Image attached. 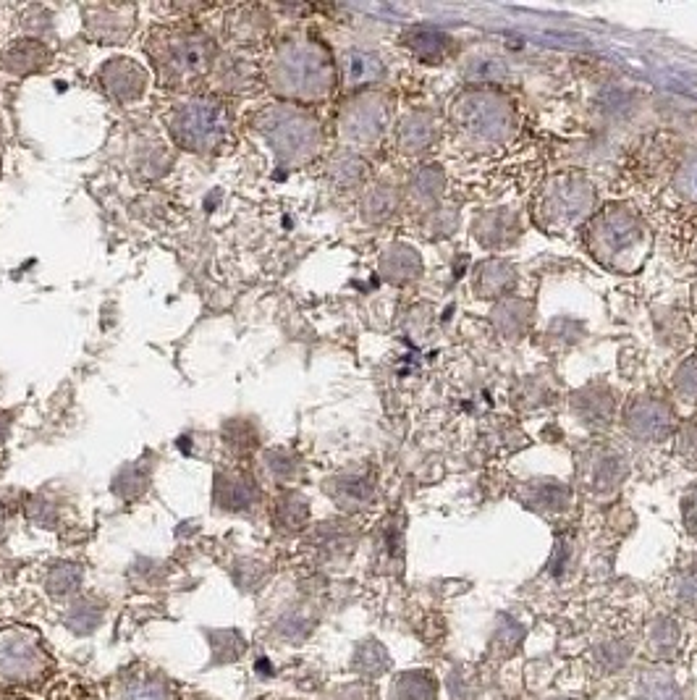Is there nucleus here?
I'll return each instance as SVG.
<instances>
[{"instance_id":"nucleus-10","label":"nucleus","mask_w":697,"mask_h":700,"mask_svg":"<svg viewBox=\"0 0 697 700\" xmlns=\"http://www.w3.org/2000/svg\"><path fill=\"white\" fill-rule=\"evenodd\" d=\"M346 132L354 134L357 139H373L380 132V116L373 108H362V111L352 113L346 121Z\"/></svg>"},{"instance_id":"nucleus-4","label":"nucleus","mask_w":697,"mask_h":700,"mask_svg":"<svg viewBox=\"0 0 697 700\" xmlns=\"http://www.w3.org/2000/svg\"><path fill=\"white\" fill-rule=\"evenodd\" d=\"M265 134H268L270 145L276 147V153L281 158L297 160L302 155H307L315 147V124L307 121L302 113H289V111H270L265 116Z\"/></svg>"},{"instance_id":"nucleus-5","label":"nucleus","mask_w":697,"mask_h":700,"mask_svg":"<svg viewBox=\"0 0 697 700\" xmlns=\"http://www.w3.org/2000/svg\"><path fill=\"white\" fill-rule=\"evenodd\" d=\"M0 653H6L11 659L0 656V680L8 682H29L35 680L32 674L42 669V651L37 643H32L24 635L16 632H6V638H0Z\"/></svg>"},{"instance_id":"nucleus-9","label":"nucleus","mask_w":697,"mask_h":700,"mask_svg":"<svg viewBox=\"0 0 697 700\" xmlns=\"http://www.w3.org/2000/svg\"><path fill=\"white\" fill-rule=\"evenodd\" d=\"M121 700H171V695H168V687L155 677H137L126 682Z\"/></svg>"},{"instance_id":"nucleus-3","label":"nucleus","mask_w":697,"mask_h":700,"mask_svg":"<svg viewBox=\"0 0 697 700\" xmlns=\"http://www.w3.org/2000/svg\"><path fill=\"white\" fill-rule=\"evenodd\" d=\"M166 74L176 79H192L208 71L213 58V42L197 29H173L166 40L152 48Z\"/></svg>"},{"instance_id":"nucleus-6","label":"nucleus","mask_w":697,"mask_h":700,"mask_svg":"<svg viewBox=\"0 0 697 700\" xmlns=\"http://www.w3.org/2000/svg\"><path fill=\"white\" fill-rule=\"evenodd\" d=\"M103 82L113 98L132 100L145 90V71L139 69L134 61L118 58V61H111V66H105Z\"/></svg>"},{"instance_id":"nucleus-2","label":"nucleus","mask_w":697,"mask_h":700,"mask_svg":"<svg viewBox=\"0 0 697 700\" xmlns=\"http://www.w3.org/2000/svg\"><path fill=\"white\" fill-rule=\"evenodd\" d=\"M228 113L218 100H189L173 116V137L189 150H213L228 134Z\"/></svg>"},{"instance_id":"nucleus-1","label":"nucleus","mask_w":697,"mask_h":700,"mask_svg":"<svg viewBox=\"0 0 697 700\" xmlns=\"http://www.w3.org/2000/svg\"><path fill=\"white\" fill-rule=\"evenodd\" d=\"M273 82L278 90L294 98H318L331 87V66L323 50L315 45L294 42L281 48L273 66Z\"/></svg>"},{"instance_id":"nucleus-8","label":"nucleus","mask_w":697,"mask_h":700,"mask_svg":"<svg viewBox=\"0 0 697 700\" xmlns=\"http://www.w3.org/2000/svg\"><path fill=\"white\" fill-rule=\"evenodd\" d=\"M48 58V50L42 48V45H37V42L32 40H24L8 50L6 56H3V63H6V69L16 71V74H29V71L42 69V66L48 63Z\"/></svg>"},{"instance_id":"nucleus-11","label":"nucleus","mask_w":697,"mask_h":700,"mask_svg":"<svg viewBox=\"0 0 697 700\" xmlns=\"http://www.w3.org/2000/svg\"><path fill=\"white\" fill-rule=\"evenodd\" d=\"M677 187H679V195L697 202V153H692L690 158L682 160V166H679V174H677Z\"/></svg>"},{"instance_id":"nucleus-7","label":"nucleus","mask_w":697,"mask_h":700,"mask_svg":"<svg viewBox=\"0 0 697 700\" xmlns=\"http://www.w3.org/2000/svg\"><path fill=\"white\" fill-rule=\"evenodd\" d=\"M383 77V63L365 50H354L344 58V79L349 87H362V84H373Z\"/></svg>"}]
</instances>
